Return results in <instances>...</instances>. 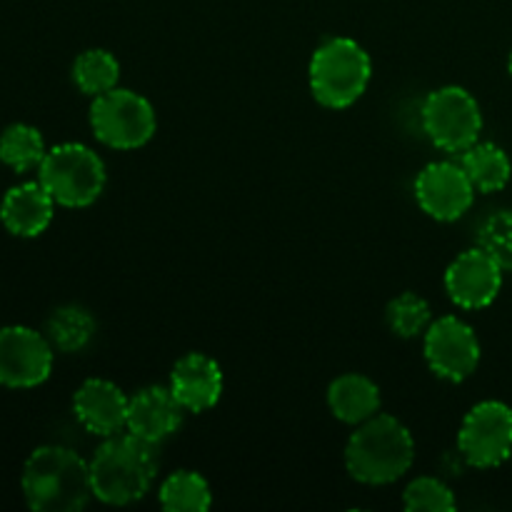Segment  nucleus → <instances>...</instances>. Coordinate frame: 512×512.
<instances>
[{
	"label": "nucleus",
	"instance_id": "obj_5",
	"mask_svg": "<svg viewBox=\"0 0 512 512\" xmlns=\"http://www.w3.org/2000/svg\"><path fill=\"white\" fill-rule=\"evenodd\" d=\"M40 183L65 208L95 203L105 188V165L90 148L65 143L48 150L40 163Z\"/></svg>",
	"mask_w": 512,
	"mask_h": 512
},
{
	"label": "nucleus",
	"instance_id": "obj_1",
	"mask_svg": "<svg viewBox=\"0 0 512 512\" xmlns=\"http://www.w3.org/2000/svg\"><path fill=\"white\" fill-rule=\"evenodd\" d=\"M23 493L35 512H75L93 495L90 463L60 445H45L23 468Z\"/></svg>",
	"mask_w": 512,
	"mask_h": 512
},
{
	"label": "nucleus",
	"instance_id": "obj_10",
	"mask_svg": "<svg viewBox=\"0 0 512 512\" xmlns=\"http://www.w3.org/2000/svg\"><path fill=\"white\" fill-rule=\"evenodd\" d=\"M53 350L48 340L30 328H0V385L35 388L48 380Z\"/></svg>",
	"mask_w": 512,
	"mask_h": 512
},
{
	"label": "nucleus",
	"instance_id": "obj_6",
	"mask_svg": "<svg viewBox=\"0 0 512 512\" xmlns=\"http://www.w3.org/2000/svg\"><path fill=\"white\" fill-rule=\"evenodd\" d=\"M90 125L100 143L115 150H133L155 133V110L143 95L113 88L90 105Z\"/></svg>",
	"mask_w": 512,
	"mask_h": 512
},
{
	"label": "nucleus",
	"instance_id": "obj_19",
	"mask_svg": "<svg viewBox=\"0 0 512 512\" xmlns=\"http://www.w3.org/2000/svg\"><path fill=\"white\" fill-rule=\"evenodd\" d=\"M213 503L210 485L193 470H178L160 485V505L168 512H205Z\"/></svg>",
	"mask_w": 512,
	"mask_h": 512
},
{
	"label": "nucleus",
	"instance_id": "obj_3",
	"mask_svg": "<svg viewBox=\"0 0 512 512\" xmlns=\"http://www.w3.org/2000/svg\"><path fill=\"white\" fill-rule=\"evenodd\" d=\"M415 458L410 430L393 415H373L345 448V465L355 480L365 485H388L403 478Z\"/></svg>",
	"mask_w": 512,
	"mask_h": 512
},
{
	"label": "nucleus",
	"instance_id": "obj_9",
	"mask_svg": "<svg viewBox=\"0 0 512 512\" xmlns=\"http://www.w3.org/2000/svg\"><path fill=\"white\" fill-rule=\"evenodd\" d=\"M425 358L435 375L460 383L470 378L480 363L478 335L460 318H440L425 330Z\"/></svg>",
	"mask_w": 512,
	"mask_h": 512
},
{
	"label": "nucleus",
	"instance_id": "obj_24",
	"mask_svg": "<svg viewBox=\"0 0 512 512\" xmlns=\"http://www.w3.org/2000/svg\"><path fill=\"white\" fill-rule=\"evenodd\" d=\"M478 248L485 250L500 268L512 270V213L500 210L493 213L478 230Z\"/></svg>",
	"mask_w": 512,
	"mask_h": 512
},
{
	"label": "nucleus",
	"instance_id": "obj_8",
	"mask_svg": "<svg viewBox=\"0 0 512 512\" xmlns=\"http://www.w3.org/2000/svg\"><path fill=\"white\" fill-rule=\"evenodd\" d=\"M458 450L473 468H498L512 455V410L498 400L475 405L458 433Z\"/></svg>",
	"mask_w": 512,
	"mask_h": 512
},
{
	"label": "nucleus",
	"instance_id": "obj_7",
	"mask_svg": "<svg viewBox=\"0 0 512 512\" xmlns=\"http://www.w3.org/2000/svg\"><path fill=\"white\" fill-rule=\"evenodd\" d=\"M420 118H423L428 138L448 153L468 150L470 145L478 143V135L483 130V113H480L478 100L458 85L433 90L425 98Z\"/></svg>",
	"mask_w": 512,
	"mask_h": 512
},
{
	"label": "nucleus",
	"instance_id": "obj_21",
	"mask_svg": "<svg viewBox=\"0 0 512 512\" xmlns=\"http://www.w3.org/2000/svg\"><path fill=\"white\" fill-rule=\"evenodd\" d=\"M95 333L93 315L78 305H65L58 308L48 320L50 343L63 353H78L90 343Z\"/></svg>",
	"mask_w": 512,
	"mask_h": 512
},
{
	"label": "nucleus",
	"instance_id": "obj_26",
	"mask_svg": "<svg viewBox=\"0 0 512 512\" xmlns=\"http://www.w3.org/2000/svg\"><path fill=\"white\" fill-rule=\"evenodd\" d=\"M510 73H512V53H510Z\"/></svg>",
	"mask_w": 512,
	"mask_h": 512
},
{
	"label": "nucleus",
	"instance_id": "obj_12",
	"mask_svg": "<svg viewBox=\"0 0 512 512\" xmlns=\"http://www.w3.org/2000/svg\"><path fill=\"white\" fill-rule=\"evenodd\" d=\"M445 288L450 300L460 308H488L503 288V268L485 250H468L450 263L445 273Z\"/></svg>",
	"mask_w": 512,
	"mask_h": 512
},
{
	"label": "nucleus",
	"instance_id": "obj_13",
	"mask_svg": "<svg viewBox=\"0 0 512 512\" xmlns=\"http://www.w3.org/2000/svg\"><path fill=\"white\" fill-rule=\"evenodd\" d=\"M128 405L123 390L113 385L110 380H85L73 398L75 418L80 420L88 433L110 438L128 428Z\"/></svg>",
	"mask_w": 512,
	"mask_h": 512
},
{
	"label": "nucleus",
	"instance_id": "obj_17",
	"mask_svg": "<svg viewBox=\"0 0 512 512\" xmlns=\"http://www.w3.org/2000/svg\"><path fill=\"white\" fill-rule=\"evenodd\" d=\"M328 405L333 415L343 423L360 425L368 418L378 415L380 408V390L370 378L358 373L340 375L333 380L328 390Z\"/></svg>",
	"mask_w": 512,
	"mask_h": 512
},
{
	"label": "nucleus",
	"instance_id": "obj_22",
	"mask_svg": "<svg viewBox=\"0 0 512 512\" xmlns=\"http://www.w3.org/2000/svg\"><path fill=\"white\" fill-rule=\"evenodd\" d=\"M43 158V135L33 125L15 123L5 128V133L0 135V160L13 170H18V173H25V170L35 168V165L40 168Z\"/></svg>",
	"mask_w": 512,
	"mask_h": 512
},
{
	"label": "nucleus",
	"instance_id": "obj_16",
	"mask_svg": "<svg viewBox=\"0 0 512 512\" xmlns=\"http://www.w3.org/2000/svg\"><path fill=\"white\" fill-rule=\"evenodd\" d=\"M53 195L43 188V183H23L10 188L0 205V220L5 228L20 238H35L43 233L53 220Z\"/></svg>",
	"mask_w": 512,
	"mask_h": 512
},
{
	"label": "nucleus",
	"instance_id": "obj_15",
	"mask_svg": "<svg viewBox=\"0 0 512 512\" xmlns=\"http://www.w3.org/2000/svg\"><path fill=\"white\" fill-rule=\"evenodd\" d=\"M183 405L165 388H145L128 405V430L148 443L170 438L183 423Z\"/></svg>",
	"mask_w": 512,
	"mask_h": 512
},
{
	"label": "nucleus",
	"instance_id": "obj_11",
	"mask_svg": "<svg viewBox=\"0 0 512 512\" xmlns=\"http://www.w3.org/2000/svg\"><path fill=\"white\" fill-rule=\"evenodd\" d=\"M475 198V185L470 183L463 165L430 163L415 180V200L435 220H458L468 213Z\"/></svg>",
	"mask_w": 512,
	"mask_h": 512
},
{
	"label": "nucleus",
	"instance_id": "obj_18",
	"mask_svg": "<svg viewBox=\"0 0 512 512\" xmlns=\"http://www.w3.org/2000/svg\"><path fill=\"white\" fill-rule=\"evenodd\" d=\"M460 165L468 173L470 183L480 193H498L510 180V158L503 148L493 143H475L463 150Z\"/></svg>",
	"mask_w": 512,
	"mask_h": 512
},
{
	"label": "nucleus",
	"instance_id": "obj_23",
	"mask_svg": "<svg viewBox=\"0 0 512 512\" xmlns=\"http://www.w3.org/2000/svg\"><path fill=\"white\" fill-rule=\"evenodd\" d=\"M388 325L400 338H418L430 328V305L420 295L403 293L388 305Z\"/></svg>",
	"mask_w": 512,
	"mask_h": 512
},
{
	"label": "nucleus",
	"instance_id": "obj_2",
	"mask_svg": "<svg viewBox=\"0 0 512 512\" xmlns=\"http://www.w3.org/2000/svg\"><path fill=\"white\" fill-rule=\"evenodd\" d=\"M158 475L155 445L138 435H110L90 460L93 495L108 505L140 500Z\"/></svg>",
	"mask_w": 512,
	"mask_h": 512
},
{
	"label": "nucleus",
	"instance_id": "obj_20",
	"mask_svg": "<svg viewBox=\"0 0 512 512\" xmlns=\"http://www.w3.org/2000/svg\"><path fill=\"white\" fill-rule=\"evenodd\" d=\"M120 78V63L113 58V53L108 50H85V53L78 55L73 65V80L83 93L98 95L108 93V90L118 88Z\"/></svg>",
	"mask_w": 512,
	"mask_h": 512
},
{
	"label": "nucleus",
	"instance_id": "obj_4",
	"mask_svg": "<svg viewBox=\"0 0 512 512\" xmlns=\"http://www.w3.org/2000/svg\"><path fill=\"white\" fill-rule=\"evenodd\" d=\"M370 83V58L355 40L330 38L310 60V88L325 108H348Z\"/></svg>",
	"mask_w": 512,
	"mask_h": 512
},
{
	"label": "nucleus",
	"instance_id": "obj_14",
	"mask_svg": "<svg viewBox=\"0 0 512 512\" xmlns=\"http://www.w3.org/2000/svg\"><path fill=\"white\" fill-rule=\"evenodd\" d=\"M170 390L190 413H205L223 393V370L203 353H188L175 363L170 373Z\"/></svg>",
	"mask_w": 512,
	"mask_h": 512
},
{
	"label": "nucleus",
	"instance_id": "obj_25",
	"mask_svg": "<svg viewBox=\"0 0 512 512\" xmlns=\"http://www.w3.org/2000/svg\"><path fill=\"white\" fill-rule=\"evenodd\" d=\"M405 508L410 512H453L455 495L443 480L418 478L403 493Z\"/></svg>",
	"mask_w": 512,
	"mask_h": 512
}]
</instances>
